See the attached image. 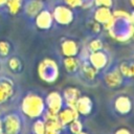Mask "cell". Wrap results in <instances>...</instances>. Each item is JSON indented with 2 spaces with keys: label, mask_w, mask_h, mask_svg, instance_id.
<instances>
[{
  "label": "cell",
  "mask_w": 134,
  "mask_h": 134,
  "mask_svg": "<svg viewBox=\"0 0 134 134\" xmlns=\"http://www.w3.org/2000/svg\"><path fill=\"white\" fill-rule=\"evenodd\" d=\"M20 109L23 115H25L27 118L37 119L42 117L44 111L46 110L45 100L40 94L30 91L23 96L20 104Z\"/></svg>",
  "instance_id": "6da1fadb"
},
{
  "label": "cell",
  "mask_w": 134,
  "mask_h": 134,
  "mask_svg": "<svg viewBox=\"0 0 134 134\" xmlns=\"http://www.w3.org/2000/svg\"><path fill=\"white\" fill-rule=\"evenodd\" d=\"M39 79L45 84H53L60 76V69L58 63L51 58H44L41 60L37 67Z\"/></svg>",
  "instance_id": "7a4b0ae2"
},
{
  "label": "cell",
  "mask_w": 134,
  "mask_h": 134,
  "mask_svg": "<svg viewBox=\"0 0 134 134\" xmlns=\"http://www.w3.org/2000/svg\"><path fill=\"white\" fill-rule=\"evenodd\" d=\"M42 117L45 121V134H61L64 126L59 120L57 113L45 110Z\"/></svg>",
  "instance_id": "3957f363"
},
{
  "label": "cell",
  "mask_w": 134,
  "mask_h": 134,
  "mask_svg": "<svg viewBox=\"0 0 134 134\" xmlns=\"http://www.w3.org/2000/svg\"><path fill=\"white\" fill-rule=\"evenodd\" d=\"M52 18L53 21H55L60 25H69L74 19V14L72 12V8H70L69 6L60 4L53 8Z\"/></svg>",
  "instance_id": "277c9868"
},
{
  "label": "cell",
  "mask_w": 134,
  "mask_h": 134,
  "mask_svg": "<svg viewBox=\"0 0 134 134\" xmlns=\"http://www.w3.org/2000/svg\"><path fill=\"white\" fill-rule=\"evenodd\" d=\"M94 20L96 22H98L104 29L109 30L110 27L112 26L113 22H114V17H113V12L111 10L110 7H104V6H99L95 9L94 12V16H93Z\"/></svg>",
  "instance_id": "5b68a950"
},
{
  "label": "cell",
  "mask_w": 134,
  "mask_h": 134,
  "mask_svg": "<svg viewBox=\"0 0 134 134\" xmlns=\"http://www.w3.org/2000/svg\"><path fill=\"white\" fill-rule=\"evenodd\" d=\"M3 132L5 134H19L21 131L22 122L18 114L9 113L2 118Z\"/></svg>",
  "instance_id": "8992f818"
},
{
  "label": "cell",
  "mask_w": 134,
  "mask_h": 134,
  "mask_svg": "<svg viewBox=\"0 0 134 134\" xmlns=\"http://www.w3.org/2000/svg\"><path fill=\"white\" fill-rule=\"evenodd\" d=\"M44 100H45L46 110H48L50 112H53V113H57V114L64 107L63 95L59 91H50L46 95Z\"/></svg>",
  "instance_id": "52a82bcc"
},
{
  "label": "cell",
  "mask_w": 134,
  "mask_h": 134,
  "mask_svg": "<svg viewBox=\"0 0 134 134\" xmlns=\"http://www.w3.org/2000/svg\"><path fill=\"white\" fill-rule=\"evenodd\" d=\"M15 94V84L9 77L0 76V105L7 103Z\"/></svg>",
  "instance_id": "ba28073f"
},
{
  "label": "cell",
  "mask_w": 134,
  "mask_h": 134,
  "mask_svg": "<svg viewBox=\"0 0 134 134\" xmlns=\"http://www.w3.org/2000/svg\"><path fill=\"white\" fill-rule=\"evenodd\" d=\"M88 62L96 69V70H102L108 65V55L106 52L103 50L98 51H93L90 52L88 55Z\"/></svg>",
  "instance_id": "9c48e42d"
},
{
  "label": "cell",
  "mask_w": 134,
  "mask_h": 134,
  "mask_svg": "<svg viewBox=\"0 0 134 134\" xmlns=\"http://www.w3.org/2000/svg\"><path fill=\"white\" fill-rule=\"evenodd\" d=\"M124 76L118 70V67H115L114 69L107 72L104 76V82L109 88H118L124 83Z\"/></svg>",
  "instance_id": "30bf717a"
},
{
  "label": "cell",
  "mask_w": 134,
  "mask_h": 134,
  "mask_svg": "<svg viewBox=\"0 0 134 134\" xmlns=\"http://www.w3.org/2000/svg\"><path fill=\"white\" fill-rule=\"evenodd\" d=\"M79 116H80V114L76 111V109L75 108H72V107H68V106L63 107L59 111V113H58L59 120L61 121V124L64 127L68 126L72 120L79 118Z\"/></svg>",
  "instance_id": "8fae6325"
},
{
  "label": "cell",
  "mask_w": 134,
  "mask_h": 134,
  "mask_svg": "<svg viewBox=\"0 0 134 134\" xmlns=\"http://www.w3.org/2000/svg\"><path fill=\"white\" fill-rule=\"evenodd\" d=\"M114 109L117 113L126 115L132 110V100L127 95H119L114 100Z\"/></svg>",
  "instance_id": "7c38bea8"
},
{
  "label": "cell",
  "mask_w": 134,
  "mask_h": 134,
  "mask_svg": "<svg viewBox=\"0 0 134 134\" xmlns=\"http://www.w3.org/2000/svg\"><path fill=\"white\" fill-rule=\"evenodd\" d=\"M36 25L40 29H49L52 26L53 23V18L52 14L46 9H42L36 17Z\"/></svg>",
  "instance_id": "4fadbf2b"
},
{
  "label": "cell",
  "mask_w": 134,
  "mask_h": 134,
  "mask_svg": "<svg viewBox=\"0 0 134 134\" xmlns=\"http://www.w3.org/2000/svg\"><path fill=\"white\" fill-rule=\"evenodd\" d=\"M63 99H64V105L68 107H75V103L79 99V97L82 95L81 91L76 87H67L63 91Z\"/></svg>",
  "instance_id": "5bb4252c"
},
{
  "label": "cell",
  "mask_w": 134,
  "mask_h": 134,
  "mask_svg": "<svg viewBox=\"0 0 134 134\" xmlns=\"http://www.w3.org/2000/svg\"><path fill=\"white\" fill-rule=\"evenodd\" d=\"M74 108L76 109V111L79 112L80 115H84V116L89 115L93 109L92 99L87 95H81L79 97V99L76 100Z\"/></svg>",
  "instance_id": "9a60e30c"
},
{
  "label": "cell",
  "mask_w": 134,
  "mask_h": 134,
  "mask_svg": "<svg viewBox=\"0 0 134 134\" xmlns=\"http://www.w3.org/2000/svg\"><path fill=\"white\" fill-rule=\"evenodd\" d=\"M61 52L64 57H76L80 52V46L76 41L65 39L61 43Z\"/></svg>",
  "instance_id": "2e32d148"
},
{
  "label": "cell",
  "mask_w": 134,
  "mask_h": 134,
  "mask_svg": "<svg viewBox=\"0 0 134 134\" xmlns=\"http://www.w3.org/2000/svg\"><path fill=\"white\" fill-rule=\"evenodd\" d=\"M83 76L89 81H92L96 77L97 75V72L98 70H96L88 61H84V62H81V65H80V69Z\"/></svg>",
  "instance_id": "e0dca14e"
},
{
  "label": "cell",
  "mask_w": 134,
  "mask_h": 134,
  "mask_svg": "<svg viewBox=\"0 0 134 134\" xmlns=\"http://www.w3.org/2000/svg\"><path fill=\"white\" fill-rule=\"evenodd\" d=\"M63 65L67 72L74 73L80 69L81 61L77 58V55L76 57H65V59L63 60Z\"/></svg>",
  "instance_id": "ac0fdd59"
},
{
  "label": "cell",
  "mask_w": 134,
  "mask_h": 134,
  "mask_svg": "<svg viewBox=\"0 0 134 134\" xmlns=\"http://www.w3.org/2000/svg\"><path fill=\"white\" fill-rule=\"evenodd\" d=\"M43 9V3L41 0H30L25 5V13L29 17H36Z\"/></svg>",
  "instance_id": "d6986e66"
},
{
  "label": "cell",
  "mask_w": 134,
  "mask_h": 134,
  "mask_svg": "<svg viewBox=\"0 0 134 134\" xmlns=\"http://www.w3.org/2000/svg\"><path fill=\"white\" fill-rule=\"evenodd\" d=\"M32 133L34 134H45V121L43 118L35 119L32 124Z\"/></svg>",
  "instance_id": "ffe728a7"
},
{
  "label": "cell",
  "mask_w": 134,
  "mask_h": 134,
  "mask_svg": "<svg viewBox=\"0 0 134 134\" xmlns=\"http://www.w3.org/2000/svg\"><path fill=\"white\" fill-rule=\"evenodd\" d=\"M5 4H7V7H8L9 13L13 14V15H16L21 9L22 1L21 0H7Z\"/></svg>",
  "instance_id": "44dd1931"
},
{
  "label": "cell",
  "mask_w": 134,
  "mask_h": 134,
  "mask_svg": "<svg viewBox=\"0 0 134 134\" xmlns=\"http://www.w3.org/2000/svg\"><path fill=\"white\" fill-rule=\"evenodd\" d=\"M7 66L13 72H18V71H20L22 69V63L17 57H13V58L8 59Z\"/></svg>",
  "instance_id": "7402d4cb"
},
{
  "label": "cell",
  "mask_w": 134,
  "mask_h": 134,
  "mask_svg": "<svg viewBox=\"0 0 134 134\" xmlns=\"http://www.w3.org/2000/svg\"><path fill=\"white\" fill-rule=\"evenodd\" d=\"M68 127H69V131H70L72 134H79L80 132L83 131V124H82V121H81L79 118L72 120V121L68 125Z\"/></svg>",
  "instance_id": "603a6c76"
},
{
  "label": "cell",
  "mask_w": 134,
  "mask_h": 134,
  "mask_svg": "<svg viewBox=\"0 0 134 134\" xmlns=\"http://www.w3.org/2000/svg\"><path fill=\"white\" fill-rule=\"evenodd\" d=\"M118 70H119V72L121 73V75H122L124 77H127V79L132 77L131 65H129L128 63H126V62L120 63L119 66H118Z\"/></svg>",
  "instance_id": "cb8c5ba5"
},
{
  "label": "cell",
  "mask_w": 134,
  "mask_h": 134,
  "mask_svg": "<svg viewBox=\"0 0 134 134\" xmlns=\"http://www.w3.org/2000/svg\"><path fill=\"white\" fill-rule=\"evenodd\" d=\"M88 50L90 52L93 51H98V50H103V42L100 39H93L89 42L88 44Z\"/></svg>",
  "instance_id": "d4e9b609"
},
{
  "label": "cell",
  "mask_w": 134,
  "mask_h": 134,
  "mask_svg": "<svg viewBox=\"0 0 134 134\" xmlns=\"http://www.w3.org/2000/svg\"><path fill=\"white\" fill-rule=\"evenodd\" d=\"M10 51V45L7 41H0V54L2 57H6Z\"/></svg>",
  "instance_id": "484cf974"
},
{
  "label": "cell",
  "mask_w": 134,
  "mask_h": 134,
  "mask_svg": "<svg viewBox=\"0 0 134 134\" xmlns=\"http://www.w3.org/2000/svg\"><path fill=\"white\" fill-rule=\"evenodd\" d=\"M65 5L69 6L70 8H76L83 5L84 0H64Z\"/></svg>",
  "instance_id": "4316f807"
},
{
  "label": "cell",
  "mask_w": 134,
  "mask_h": 134,
  "mask_svg": "<svg viewBox=\"0 0 134 134\" xmlns=\"http://www.w3.org/2000/svg\"><path fill=\"white\" fill-rule=\"evenodd\" d=\"M94 4L99 7V6H104V7H112L113 5V0H93Z\"/></svg>",
  "instance_id": "83f0119b"
},
{
  "label": "cell",
  "mask_w": 134,
  "mask_h": 134,
  "mask_svg": "<svg viewBox=\"0 0 134 134\" xmlns=\"http://www.w3.org/2000/svg\"><path fill=\"white\" fill-rule=\"evenodd\" d=\"M90 28H91V30H92L93 32L97 34V32L100 31V29H102V25H100L98 22H96L95 20H93V21L90 23Z\"/></svg>",
  "instance_id": "f1b7e54d"
},
{
  "label": "cell",
  "mask_w": 134,
  "mask_h": 134,
  "mask_svg": "<svg viewBox=\"0 0 134 134\" xmlns=\"http://www.w3.org/2000/svg\"><path fill=\"white\" fill-rule=\"evenodd\" d=\"M114 134H132V133H131V131H130L129 129H127V128H119V129H117V130L114 132Z\"/></svg>",
  "instance_id": "f546056e"
},
{
  "label": "cell",
  "mask_w": 134,
  "mask_h": 134,
  "mask_svg": "<svg viewBox=\"0 0 134 134\" xmlns=\"http://www.w3.org/2000/svg\"><path fill=\"white\" fill-rule=\"evenodd\" d=\"M3 132V121H2V118H0V133Z\"/></svg>",
  "instance_id": "4dcf8cb0"
},
{
  "label": "cell",
  "mask_w": 134,
  "mask_h": 134,
  "mask_svg": "<svg viewBox=\"0 0 134 134\" xmlns=\"http://www.w3.org/2000/svg\"><path fill=\"white\" fill-rule=\"evenodd\" d=\"M131 70H132V77H134V63L131 64Z\"/></svg>",
  "instance_id": "1f68e13d"
},
{
  "label": "cell",
  "mask_w": 134,
  "mask_h": 134,
  "mask_svg": "<svg viewBox=\"0 0 134 134\" xmlns=\"http://www.w3.org/2000/svg\"><path fill=\"white\" fill-rule=\"evenodd\" d=\"M131 23L134 25V13L131 15Z\"/></svg>",
  "instance_id": "d6a6232c"
},
{
  "label": "cell",
  "mask_w": 134,
  "mask_h": 134,
  "mask_svg": "<svg viewBox=\"0 0 134 134\" xmlns=\"http://www.w3.org/2000/svg\"><path fill=\"white\" fill-rule=\"evenodd\" d=\"M6 1H7V0H0V6H1V5H3V4H5V3H6Z\"/></svg>",
  "instance_id": "836d02e7"
},
{
  "label": "cell",
  "mask_w": 134,
  "mask_h": 134,
  "mask_svg": "<svg viewBox=\"0 0 134 134\" xmlns=\"http://www.w3.org/2000/svg\"><path fill=\"white\" fill-rule=\"evenodd\" d=\"M129 2H130V5L134 8V0H129Z\"/></svg>",
  "instance_id": "e575fe53"
},
{
  "label": "cell",
  "mask_w": 134,
  "mask_h": 134,
  "mask_svg": "<svg viewBox=\"0 0 134 134\" xmlns=\"http://www.w3.org/2000/svg\"><path fill=\"white\" fill-rule=\"evenodd\" d=\"M79 134H88V133H87V132H85V131H82V132H80Z\"/></svg>",
  "instance_id": "d590c367"
},
{
  "label": "cell",
  "mask_w": 134,
  "mask_h": 134,
  "mask_svg": "<svg viewBox=\"0 0 134 134\" xmlns=\"http://www.w3.org/2000/svg\"><path fill=\"white\" fill-rule=\"evenodd\" d=\"M131 39H133V41H134V31H133V34H132V37H131Z\"/></svg>",
  "instance_id": "8d00e7d4"
},
{
  "label": "cell",
  "mask_w": 134,
  "mask_h": 134,
  "mask_svg": "<svg viewBox=\"0 0 134 134\" xmlns=\"http://www.w3.org/2000/svg\"><path fill=\"white\" fill-rule=\"evenodd\" d=\"M0 134H5V133H4V132H1V133H0Z\"/></svg>",
  "instance_id": "74e56055"
},
{
  "label": "cell",
  "mask_w": 134,
  "mask_h": 134,
  "mask_svg": "<svg viewBox=\"0 0 134 134\" xmlns=\"http://www.w3.org/2000/svg\"><path fill=\"white\" fill-rule=\"evenodd\" d=\"M0 117H1V113H0Z\"/></svg>",
  "instance_id": "f35d334b"
}]
</instances>
